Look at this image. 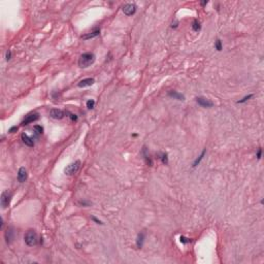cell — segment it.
<instances>
[{
	"mask_svg": "<svg viewBox=\"0 0 264 264\" xmlns=\"http://www.w3.org/2000/svg\"><path fill=\"white\" fill-rule=\"evenodd\" d=\"M21 138H22V140H23V143H24L26 146H28V147H33V146H34V141H33V138L29 137L27 134L23 133V134L21 135Z\"/></svg>",
	"mask_w": 264,
	"mask_h": 264,
	"instance_id": "cell-14",
	"label": "cell"
},
{
	"mask_svg": "<svg viewBox=\"0 0 264 264\" xmlns=\"http://www.w3.org/2000/svg\"><path fill=\"white\" fill-rule=\"evenodd\" d=\"M92 220H93V221H95V222H96V223H97V224H102V223H101V221H99V220H97V219L95 218V217H93V218H92Z\"/></svg>",
	"mask_w": 264,
	"mask_h": 264,
	"instance_id": "cell-29",
	"label": "cell"
},
{
	"mask_svg": "<svg viewBox=\"0 0 264 264\" xmlns=\"http://www.w3.org/2000/svg\"><path fill=\"white\" fill-rule=\"evenodd\" d=\"M11 193L8 190H5L1 193V198H0V203H1V206L2 208H8V205L11 203Z\"/></svg>",
	"mask_w": 264,
	"mask_h": 264,
	"instance_id": "cell-4",
	"label": "cell"
},
{
	"mask_svg": "<svg viewBox=\"0 0 264 264\" xmlns=\"http://www.w3.org/2000/svg\"><path fill=\"white\" fill-rule=\"evenodd\" d=\"M50 117L54 120H62L65 117V113L59 108H53L50 111Z\"/></svg>",
	"mask_w": 264,
	"mask_h": 264,
	"instance_id": "cell-6",
	"label": "cell"
},
{
	"mask_svg": "<svg viewBox=\"0 0 264 264\" xmlns=\"http://www.w3.org/2000/svg\"><path fill=\"white\" fill-rule=\"evenodd\" d=\"M94 83H95V80H94V78H84V80H82V81L78 84V88H85V87H90V86H92V85H94Z\"/></svg>",
	"mask_w": 264,
	"mask_h": 264,
	"instance_id": "cell-10",
	"label": "cell"
},
{
	"mask_svg": "<svg viewBox=\"0 0 264 264\" xmlns=\"http://www.w3.org/2000/svg\"><path fill=\"white\" fill-rule=\"evenodd\" d=\"M196 102L198 103L200 106H202V107H212L214 105V103L212 102L210 99H208V98H205V97H197Z\"/></svg>",
	"mask_w": 264,
	"mask_h": 264,
	"instance_id": "cell-9",
	"label": "cell"
},
{
	"mask_svg": "<svg viewBox=\"0 0 264 264\" xmlns=\"http://www.w3.org/2000/svg\"><path fill=\"white\" fill-rule=\"evenodd\" d=\"M11 51L8 50L7 53H6V60H9L11 59Z\"/></svg>",
	"mask_w": 264,
	"mask_h": 264,
	"instance_id": "cell-28",
	"label": "cell"
},
{
	"mask_svg": "<svg viewBox=\"0 0 264 264\" xmlns=\"http://www.w3.org/2000/svg\"><path fill=\"white\" fill-rule=\"evenodd\" d=\"M4 237H5L6 243H7L8 245H11V243H13V240H14V238H15V229H14V227H13V226L7 227V229H6L5 233H4Z\"/></svg>",
	"mask_w": 264,
	"mask_h": 264,
	"instance_id": "cell-8",
	"label": "cell"
},
{
	"mask_svg": "<svg viewBox=\"0 0 264 264\" xmlns=\"http://www.w3.org/2000/svg\"><path fill=\"white\" fill-rule=\"evenodd\" d=\"M24 240H25V243L27 245H29V247L36 245L38 243L37 233H36L34 230H28L24 236Z\"/></svg>",
	"mask_w": 264,
	"mask_h": 264,
	"instance_id": "cell-2",
	"label": "cell"
},
{
	"mask_svg": "<svg viewBox=\"0 0 264 264\" xmlns=\"http://www.w3.org/2000/svg\"><path fill=\"white\" fill-rule=\"evenodd\" d=\"M94 105H95V101L94 100H88L87 101V107L89 108V109H93L94 108Z\"/></svg>",
	"mask_w": 264,
	"mask_h": 264,
	"instance_id": "cell-21",
	"label": "cell"
},
{
	"mask_svg": "<svg viewBox=\"0 0 264 264\" xmlns=\"http://www.w3.org/2000/svg\"><path fill=\"white\" fill-rule=\"evenodd\" d=\"M192 29L194 30L195 32H199L200 29H201V25H200V22L198 20H194L193 23H192Z\"/></svg>",
	"mask_w": 264,
	"mask_h": 264,
	"instance_id": "cell-17",
	"label": "cell"
},
{
	"mask_svg": "<svg viewBox=\"0 0 264 264\" xmlns=\"http://www.w3.org/2000/svg\"><path fill=\"white\" fill-rule=\"evenodd\" d=\"M99 33H100V30L99 29H96L95 31H93V32L88 33V34H86V35H83V36H82V38H83V39H85V40H87V39H90V38H94L95 36L99 35Z\"/></svg>",
	"mask_w": 264,
	"mask_h": 264,
	"instance_id": "cell-16",
	"label": "cell"
},
{
	"mask_svg": "<svg viewBox=\"0 0 264 264\" xmlns=\"http://www.w3.org/2000/svg\"><path fill=\"white\" fill-rule=\"evenodd\" d=\"M261 154H262V149L259 148L258 153H257V158H258V159H260V158H261Z\"/></svg>",
	"mask_w": 264,
	"mask_h": 264,
	"instance_id": "cell-27",
	"label": "cell"
},
{
	"mask_svg": "<svg viewBox=\"0 0 264 264\" xmlns=\"http://www.w3.org/2000/svg\"><path fill=\"white\" fill-rule=\"evenodd\" d=\"M34 132H35V134L37 135H40V134H42L43 133V128L41 126H39V125H36V126H34Z\"/></svg>",
	"mask_w": 264,
	"mask_h": 264,
	"instance_id": "cell-19",
	"label": "cell"
},
{
	"mask_svg": "<svg viewBox=\"0 0 264 264\" xmlns=\"http://www.w3.org/2000/svg\"><path fill=\"white\" fill-rule=\"evenodd\" d=\"M69 118L71 119V121H78V117L76 115H73V113H69Z\"/></svg>",
	"mask_w": 264,
	"mask_h": 264,
	"instance_id": "cell-25",
	"label": "cell"
},
{
	"mask_svg": "<svg viewBox=\"0 0 264 264\" xmlns=\"http://www.w3.org/2000/svg\"><path fill=\"white\" fill-rule=\"evenodd\" d=\"M80 168H81V161L78 160V161L72 162V163H70V164H68L67 166L65 167L64 173L66 175H73L78 172V170H80Z\"/></svg>",
	"mask_w": 264,
	"mask_h": 264,
	"instance_id": "cell-3",
	"label": "cell"
},
{
	"mask_svg": "<svg viewBox=\"0 0 264 264\" xmlns=\"http://www.w3.org/2000/svg\"><path fill=\"white\" fill-rule=\"evenodd\" d=\"M168 96L173 98V99L180 100V101H184V100H185V96L176 91H169L168 92Z\"/></svg>",
	"mask_w": 264,
	"mask_h": 264,
	"instance_id": "cell-13",
	"label": "cell"
},
{
	"mask_svg": "<svg viewBox=\"0 0 264 264\" xmlns=\"http://www.w3.org/2000/svg\"><path fill=\"white\" fill-rule=\"evenodd\" d=\"M80 203H81V204H83V205H88V204H89L88 202H85V201H82V202H80Z\"/></svg>",
	"mask_w": 264,
	"mask_h": 264,
	"instance_id": "cell-30",
	"label": "cell"
},
{
	"mask_svg": "<svg viewBox=\"0 0 264 264\" xmlns=\"http://www.w3.org/2000/svg\"><path fill=\"white\" fill-rule=\"evenodd\" d=\"M180 240H181V243H191V239H190V238H187V237H185V236H181V237H180Z\"/></svg>",
	"mask_w": 264,
	"mask_h": 264,
	"instance_id": "cell-24",
	"label": "cell"
},
{
	"mask_svg": "<svg viewBox=\"0 0 264 264\" xmlns=\"http://www.w3.org/2000/svg\"><path fill=\"white\" fill-rule=\"evenodd\" d=\"M95 62V55L93 53H85L81 55L80 59H78V66L82 68L89 67Z\"/></svg>",
	"mask_w": 264,
	"mask_h": 264,
	"instance_id": "cell-1",
	"label": "cell"
},
{
	"mask_svg": "<svg viewBox=\"0 0 264 264\" xmlns=\"http://www.w3.org/2000/svg\"><path fill=\"white\" fill-rule=\"evenodd\" d=\"M204 154H205V150H203V151H202V153H201V155H200V156L198 157V158H197V159L194 161V163H193V167H196L197 165L199 164L200 161H201V160L203 159V157H204Z\"/></svg>",
	"mask_w": 264,
	"mask_h": 264,
	"instance_id": "cell-18",
	"label": "cell"
},
{
	"mask_svg": "<svg viewBox=\"0 0 264 264\" xmlns=\"http://www.w3.org/2000/svg\"><path fill=\"white\" fill-rule=\"evenodd\" d=\"M27 171H26V169H25L24 167H21L19 169V171H18V181L20 182V183H24L26 180H27Z\"/></svg>",
	"mask_w": 264,
	"mask_h": 264,
	"instance_id": "cell-11",
	"label": "cell"
},
{
	"mask_svg": "<svg viewBox=\"0 0 264 264\" xmlns=\"http://www.w3.org/2000/svg\"><path fill=\"white\" fill-rule=\"evenodd\" d=\"M215 49L217 51H222V41L220 39H217V41L215 42Z\"/></svg>",
	"mask_w": 264,
	"mask_h": 264,
	"instance_id": "cell-20",
	"label": "cell"
},
{
	"mask_svg": "<svg viewBox=\"0 0 264 264\" xmlns=\"http://www.w3.org/2000/svg\"><path fill=\"white\" fill-rule=\"evenodd\" d=\"M161 160H162V163H163V164H168V156H167V154H163V155H162Z\"/></svg>",
	"mask_w": 264,
	"mask_h": 264,
	"instance_id": "cell-23",
	"label": "cell"
},
{
	"mask_svg": "<svg viewBox=\"0 0 264 264\" xmlns=\"http://www.w3.org/2000/svg\"><path fill=\"white\" fill-rule=\"evenodd\" d=\"M38 119H39V115H38L37 113H29V115H27V116L25 117L21 124L23 125V126H25V125H28V124H30V123H33V122L37 121Z\"/></svg>",
	"mask_w": 264,
	"mask_h": 264,
	"instance_id": "cell-5",
	"label": "cell"
},
{
	"mask_svg": "<svg viewBox=\"0 0 264 264\" xmlns=\"http://www.w3.org/2000/svg\"><path fill=\"white\" fill-rule=\"evenodd\" d=\"M205 4H208V1H202L201 2V5H205Z\"/></svg>",
	"mask_w": 264,
	"mask_h": 264,
	"instance_id": "cell-31",
	"label": "cell"
},
{
	"mask_svg": "<svg viewBox=\"0 0 264 264\" xmlns=\"http://www.w3.org/2000/svg\"><path fill=\"white\" fill-rule=\"evenodd\" d=\"M143 158H145V161H146V163H147V165L148 166H152L153 165V161H152V159H151V157H150V154L148 153V150H147V148L146 147H143Z\"/></svg>",
	"mask_w": 264,
	"mask_h": 264,
	"instance_id": "cell-12",
	"label": "cell"
},
{
	"mask_svg": "<svg viewBox=\"0 0 264 264\" xmlns=\"http://www.w3.org/2000/svg\"><path fill=\"white\" fill-rule=\"evenodd\" d=\"M252 97H253V94H250V95H248V96H245L241 100H238L237 103H243V102H245V101H248V100Z\"/></svg>",
	"mask_w": 264,
	"mask_h": 264,
	"instance_id": "cell-22",
	"label": "cell"
},
{
	"mask_svg": "<svg viewBox=\"0 0 264 264\" xmlns=\"http://www.w3.org/2000/svg\"><path fill=\"white\" fill-rule=\"evenodd\" d=\"M143 240H145V233L141 232L137 235V239H136V245L138 249H141L143 245Z\"/></svg>",
	"mask_w": 264,
	"mask_h": 264,
	"instance_id": "cell-15",
	"label": "cell"
},
{
	"mask_svg": "<svg viewBox=\"0 0 264 264\" xmlns=\"http://www.w3.org/2000/svg\"><path fill=\"white\" fill-rule=\"evenodd\" d=\"M135 11H136V5L134 3H127L123 6V13L126 16H132L135 14Z\"/></svg>",
	"mask_w": 264,
	"mask_h": 264,
	"instance_id": "cell-7",
	"label": "cell"
},
{
	"mask_svg": "<svg viewBox=\"0 0 264 264\" xmlns=\"http://www.w3.org/2000/svg\"><path fill=\"white\" fill-rule=\"evenodd\" d=\"M17 130H18V127H17V126H15V127H11V129L8 130V132H9V133H14V132H15V131H17Z\"/></svg>",
	"mask_w": 264,
	"mask_h": 264,
	"instance_id": "cell-26",
	"label": "cell"
}]
</instances>
